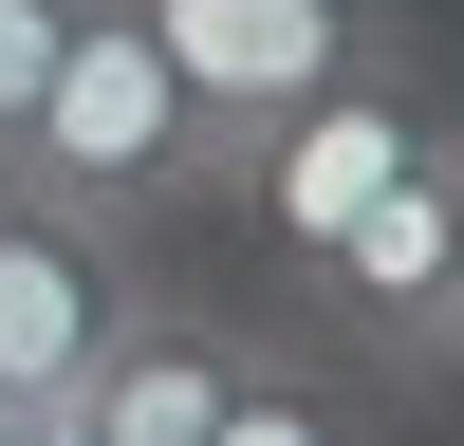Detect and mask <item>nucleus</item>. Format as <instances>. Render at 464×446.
Here are the masks:
<instances>
[{"label":"nucleus","instance_id":"f257e3e1","mask_svg":"<svg viewBox=\"0 0 464 446\" xmlns=\"http://www.w3.org/2000/svg\"><path fill=\"white\" fill-rule=\"evenodd\" d=\"M19 186H56V205H93V223H186V205H223V131H205V93L168 74V37L130 19V0H74V37H56V74H37V112H19V149H0Z\"/></svg>","mask_w":464,"mask_h":446},{"label":"nucleus","instance_id":"f03ea898","mask_svg":"<svg viewBox=\"0 0 464 446\" xmlns=\"http://www.w3.org/2000/svg\"><path fill=\"white\" fill-rule=\"evenodd\" d=\"M446 112H464V93H446L428 56H353V74H316L297 112H260V131L223 149V205H242V242L279 260L297 297H316V260L353 242V223L391 205L428 149H446Z\"/></svg>","mask_w":464,"mask_h":446},{"label":"nucleus","instance_id":"7ed1b4c3","mask_svg":"<svg viewBox=\"0 0 464 446\" xmlns=\"http://www.w3.org/2000/svg\"><path fill=\"white\" fill-rule=\"evenodd\" d=\"M130 297H149L130 223H93V205L0 168V409H74V372L130 334Z\"/></svg>","mask_w":464,"mask_h":446},{"label":"nucleus","instance_id":"20e7f679","mask_svg":"<svg viewBox=\"0 0 464 446\" xmlns=\"http://www.w3.org/2000/svg\"><path fill=\"white\" fill-rule=\"evenodd\" d=\"M149 37H168V74L205 93V131L242 149L260 112H297L316 74H353V56H409V0H130Z\"/></svg>","mask_w":464,"mask_h":446},{"label":"nucleus","instance_id":"39448f33","mask_svg":"<svg viewBox=\"0 0 464 446\" xmlns=\"http://www.w3.org/2000/svg\"><path fill=\"white\" fill-rule=\"evenodd\" d=\"M316 316H334V354H353L372 391H391V372L464 316V168H446V149H428V168H409L391 205L316 260Z\"/></svg>","mask_w":464,"mask_h":446},{"label":"nucleus","instance_id":"423d86ee","mask_svg":"<svg viewBox=\"0 0 464 446\" xmlns=\"http://www.w3.org/2000/svg\"><path fill=\"white\" fill-rule=\"evenodd\" d=\"M242 372H260V334H242V316H205V297H130V334L74 372L56 428H74V446H223Z\"/></svg>","mask_w":464,"mask_h":446},{"label":"nucleus","instance_id":"0eeeda50","mask_svg":"<svg viewBox=\"0 0 464 446\" xmlns=\"http://www.w3.org/2000/svg\"><path fill=\"white\" fill-rule=\"evenodd\" d=\"M372 372H334V354H279V334H260V372H242V409H223V446H391L372 428Z\"/></svg>","mask_w":464,"mask_h":446},{"label":"nucleus","instance_id":"6e6552de","mask_svg":"<svg viewBox=\"0 0 464 446\" xmlns=\"http://www.w3.org/2000/svg\"><path fill=\"white\" fill-rule=\"evenodd\" d=\"M56 37H74V0H0V149H19V112H37V74H56Z\"/></svg>","mask_w":464,"mask_h":446},{"label":"nucleus","instance_id":"1a4fd4ad","mask_svg":"<svg viewBox=\"0 0 464 446\" xmlns=\"http://www.w3.org/2000/svg\"><path fill=\"white\" fill-rule=\"evenodd\" d=\"M391 391H409V409H446V428H464V316H446V334H428V354H409V372H391Z\"/></svg>","mask_w":464,"mask_h":446},{"label":"nucleus","instance_id":"9d476101","mask_svg":"<svg viewBox=\"0 0 464 446\" xmlns=\"http://www.w3.org/2000/svg\"><path fill=\"white\" fill-rule=\"evenodd\" d=\"M0 446H74V428H56V409H19V428H0Z\"/></svg>","mask_w":464,"mask_h":446},{"label":"nucleus","instance_id":"9b49d317","mask_svg":"<svg viewBox=\"0 0 464 446\" xmlns=\"http://www.w3.org/2000/svg\"><path fill=\"white\" fill-rule=\"evenodd\" d=\"M446 168H464V112H446Z\"/></svg>","mask_w":464,"mask_h":446},{"label":"nucleus","instance_id":"f8f14e48","mask_svg":"<svg viewBox=\"0 0 464 446\" xmlns=\"http://www.w3.org/2000/svg\"><path fill=\"white\" fill-rule=\"evenodd\" d=\"M0 428H19V409H0Z\"/></svg>","mask_w":464,"mask_h":446}]
</instances>
